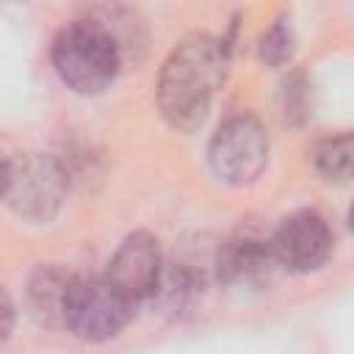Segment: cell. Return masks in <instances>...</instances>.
Returning <instances> with one entry per match:
<instances>
[{
    "mask_svg": "<svg viewBox=\"0 0 354 354\" xmlns=\"http://www.w3.org/2000/svg\"><path fill=\"white\" fill-rule=\"evenodd\" d=\"M230 47L207 33L185 36L163 61L155 97L158 111L177 133H194L213 102L216 88L224 83Z\"/></svg>",
    "mask_w": 354,
    "mask_h": 354,
    "instance_id": "1",
    "label": "cell"
},
{
    "mask_svg": "<svg viewBox=\"0 0 354 354\" xmlns=\"http://www.w3.org/2000/svg\"><path fill=\"white\" fill-rule=\"evenodd\" d=\"M61 83L77 94L105 91L122 69V41L116 30L97 17L66 22L50 47Z\"/></svg>",
    "mask_w": 354,
    "mask_h": 354,
    "instance_id": "2",
    "label": "cell"
},
{
    "mask_svg": "<svg viewBox=\"0 0 354 354\" xmlns=\"http://www.w3.org/2000/svg\"><path fill=\"white\" fill-rule=\"evenodd\" d=\"M69 174L66 166L44 152H25L8 158L0 199L25 221L47 224L55 218L66 199Z\"/></svg>",
    "mask_w": 354,
    "mask_h": 354,
    "instance_id": "3",
    "label": "cell"
},
{
    "mask_svg": "<svg viewBox=\"0 0 354 354\" xmlns=\"http://www.w3.org/2000/svg\"><path fill=\"white\" fill-rule=\"evenodd\" d=\"M210 169L230 185L254 183L268 163V133L252 113L230 116L218 124L207 147Z\"/></svg>",
    "mask_w": 354,
    "mask_h": 354,
    "instance_id": "4",
    "label": "cell"
},
{
    "mask_svg": "<svg viewBox=\"0 0 354 354\" xmlns=\"http://www.w3.org/2000/svg\"><path fill=\"white\" fill-rule=\"evenodd\" d=\"M136 301L127 299L108 277H77L66 329L83 340H108L116 337L133 318Z\"/></svg>",
    "mask_w": 354,
    "mask_h": 354,
    "instance_id": "5",
    "label": "cell"
},
{
    "mask_svg": "<svg viewBox=\"0 0 354 354\" xmlns=\"http://www.w3.org/2000/svg\"><path fill=\"white\" fill-rule=\"evenodd\" d=\"M271 252L285 271L310 274L332 254V230L318 210H296L285 216L268 235Z\"/></svg>",
    "mask_w": 354,
    "mask_h": 354,
    "instance_id": "6",
    "label": "cell"
},
{
    "mask_svg": "<svg viewBox=\"0 0 354 354\" xmlns=\"http://www.w3.org/2000/svg\"><path fill=\"white\" fill-rule=\"evenodd\" d=\"M163 252H160V243L155 235L138 230V232H130L119 249L113 252L111 263H108V279L127 296L133 299L136 304L144 301V299H152L158 285H160V277H163Z\"/></svg>",
    "mask_w": 354,
    "mask_h": 354,
    "instance_id": "7",
    "label": "cell"
},
{
    "mask_svg": "<svg viewBox=\"0 0 354 354\" xmlns=\"http://www.w3.org/2000/svg\"><path fill=\"white\" fill-rule=\"evenodd\" d=\"M279 263L271 252V241L254 230H241L216 246V277L232 285L266 288L274 282Z\"/></svg>",
    "mask_w": 354,
    "mask_h": 354,
    "instance_id": "8",
    "label": "cell"
},
{
    "mask_svg": "<svg viewBox=\"0 0 354 354\" xmlns=\"http://www.w3.org/2000/svg\"><path fill=\"white\" fill-rule=\"evenodd\" d=\"M77 274L61 268V266H39L25 288V307L28 315L39 326L61 329L66 326V313L72 301Z\"/></svg>",
    "mask_w": 354,
    "mask_h": 354,
    "instance_id": "9",
    "label": "cell"
},
{
    "mask_svg": "<svg viewBox=\"0 0 354 354\" xmlns=\"http://www.w3.org/2000/svg\"><path fill=\"white\" fill-rule=\"evenodd\" d=\"M313 166L326 183H348L351 177V136L340 133L324 138L313 149Z\"/></svg>",
    "mask_w": 354,
    "mask_h": 354,
    "instance_id": "10",
    "label": "cell"
},
{
    "mask_svg": "<svg viewBox=\"0 0 354 354\" xmlns=\"http://www.w3.org/2000/svg\"><path fill=\"white\" fill-rule=\"evenodd\" d=\"M257 55L268 66H285L290 61V55H293V30H290L285 17L274 19L263 30V36L257 41Z\"/></svg>",
    "mask_w": 354,
    "mask_h": 354,
    "instance_id": "11",
    "label": "cell"
},
{
    "mask_svg": "<svg viewBox=\"0 0 354 354\" xmlns=\"http://www.w3.org/2000/svg\"><path fill=\"white\" fill-rule=\"evenodd\" d=\"M14 321H17V310H14V301L8 296V290L0 285V340H6L14 329Z\"/></svg>",
    "mask_w": 354,
    "mask_h": 354,
    "instance_id": "12",
    "label": "cell"
},
{
    "mask_svg": "<svg viewBox=\"0 0 354 354\" xmlns=\"http://www.w3.org/2000/svg\"><path fill=\"white\" fill-rule=\"evenodd\" d=\"M6 163H8V158H3V152H0V185H3V174H6Z\"/></svg>",
    "mask_w": 354,
    "mask_h": 354,
    "instance_id": "13",
    "label": "cell"
}]
</instances>
